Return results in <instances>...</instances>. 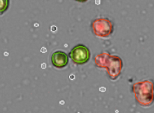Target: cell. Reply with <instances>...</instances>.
<instances>
[{
    "mask_svg": "<svg viewBox=\"0 0 154 113\" xmlns=\"http://www.w3.org/2000/svg\"><path fill=\"white\" fill-rule=\"evenodd\" d=\"M93 32L97 36L106 38L114 31L112 22L107 18H99L95 20L92 24Z\"/></svg>",
    "mask_w": 154,
    "mask_h": 113,
    "instance_id": "obj_1",
    "label": "cell"
},
{
    "mask_svg": "<svg viewBox=\"0 0 154 113\" xmlns=\"http://www.w3.org/2000/svg\"><path fill=\"white\" fill-rule=\"evenodd\" d=\"M71 59L77 64H84L87 63L90 58V52L89 48L82 44L76 45L69 53Z\"/></svg>",
    "mask_w": 154,
    "mask_h": 113,
    "instance_id": "obj_2",
    "label": "cell"
},
{
    "mask_svg": "<svg viewBox=\"0 0 154 113\" xmlns=\"http://www.w3.org/2000/svg\"><path fill=\"white\" fill-rule=\"evenodd\" d=\"M140 88L142 90H144V92L141 91L139 90H137V89L133 88L134 93H135V98H136V100L138 101V103L140 105H149L153 102V90L151 89V87L150 86H147L145 87L142 85L139 86L138 84H137Z\"/></svg>",
    "mask_w": 154,
    "mask_h": 113,
    "instance_id": "obj_3",
    "label": "cell"
},
{
    "mask_svg": "<svg viewBox=\"0 0 154 113\" xmlns=\"http://www.w3.org/2000/svg\"><path fill=\"white\" fill-rule=\"evenodd\" d=\"M51 63L56 68L65 67L69 63V57L67 54L61 51H57L51 55Z\"/></svg>",
    "mask_w": 154,
    "mask_h": 113,
    "instance_id": "obj_4",
    "label": "cell"
},
{
    "mask_svg": "<svg viewBox=\"0 0 154 113\" xmlns=\"http://www.w3.org/2000/svg\"><path fill=\"white\" fill-rule=\"evenodd\" d=\"M8 0H0V14H2L3 13L7 11L9 6Z\"/></svg>",
    "mask_w": 154,
    "mask_h": 113,
    "instance_id": "obj_5",
    "label": "cell"
}]
</instances>
